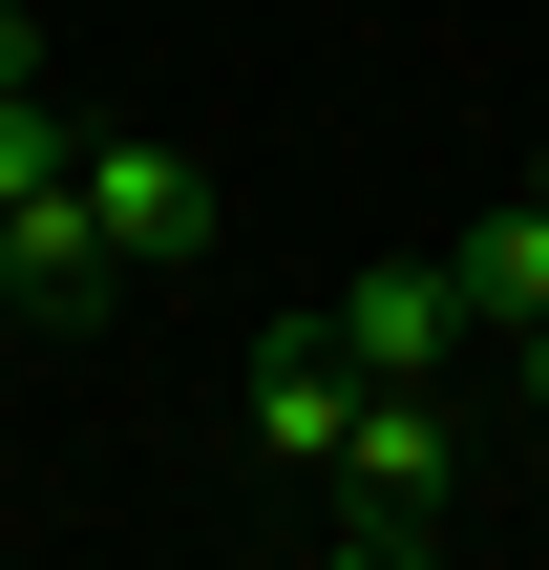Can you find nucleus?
I'll list each match as a JSON object with an SVG mask.
<instances>
[{"instance_id":"obj_3","label":"nucleus","mask_w":549,"mask_h":570,"mask_svg":"<svg viewBox=\"0 0 549 570\" xmlns=\"http://www.w3.org/2000/svg\"><path fill=\"white\" fill-rule=\"evenodd\" d=\"M85 212H106V254H127V296L212 254V169H190V148H148V127H85Z\"/></svg>"},{"instance_id":"obj_6","label":"nucleus","mask_w":549,"mask_h":570,"mask_svg":"<svg viewBox=\"0 0 549 570\" xmlns=\"http://www.w3.org/2000/svg\"><path fill=\"white\" fill-rule=\"evenodd\" d=\"M444 275H465V317H487V338H529V317H549V190L465 212V233H444Z\"/></svg>"},{"instance_id":"obj_1","label":"nucleus","mask_w":549,"mask_h":570,"mask_svg":"<svg viewBox=\"0 0 549 570\" xmlns=\"http://www.w3.org/2000/svg\"><path fill=\"white\" fill-rule=\"evenodd\" d=\"M296 508H317V550H339V570H423V550H444V508H465V423H444V381H381L360 444H339Z\"/></svg>"},{"instance_id":"obj_9","label":"nucleus","mask_w":549,"mask_h":570,"mask_svg":"<svg viewBox=\"0 0 549 570\" xmlns=\"http://www.w3.org/2000/svg\"><path fill=\"white\" fill-rule=\"evenodd\" d=\"M529 190H549V148H529Z\"/></svg>"},{"instance_id":"obj_4","label":"nucleus","mask_w":549,"mask_h":570,"mask_svg":"<svg viewBox=\"0 0 549 570\" xmlns=\"http://www.w3.org/2000/svg\"><path fill=\"white\" fill-rule=\"evenodd\" d=\"M0 296H21V317H106V296H127V254H106V212H85V148L0 190Z\"/></svg>"},{"instance_id":"obj_2","label":"nucleus","mask_w":549,"mask_h":570,"mask_svg":"<svg viewBox=\"0 0 549 570\" xmlns=\"http://www.w3.org/2000/svg\"><path fill=\"white\" fill-rule=\"evenodd\" d=\"M360 402H381V381H360V360H339V317H275V338H254V360H233V444H254V465H275V487H317V465H339V444H360Z\"/></svg>"},{"instance_id":"obj_5","label":"nucleus","mask_w":549,"mask_h":570,"mask_svg":"<svg viewBox=\"0 0 549 570\" xmlns=\"http://www.w3.org/2000/svg\"><path fill=\"white\" fill-rule=\"evenodd\" d=\"M317 317H339V360H360V381H444V338H487L444 254H381V275H339Z\"/></svg>"},{"instance_id":"obj_8","label":"nucleus","mask_w":549,"mask_h":570,"mask_svg":"<svg viewBox=\"0 0 549 570\" xmlns=\"http://www.w3.org/2000/svg\"><path fill=\"white\" fill-rule=\"evenodd\" d=\"M508 360H529V423H549V317H529V338H508Z\"/></svg>"},{"instance_id":"obj_7","label":"nucleus","mask_w":549,"mask_h":570,"mask_svg":"<svg viewBox=\"0 0 549 570\" xmlns=\"http://www.w3.org/2000/svg\"><path fill=\"white\" fill-rule=\"evenodd\" d=\"M0 85H42V21H21V0H0Z\"/></svg>"}]
</instances>
